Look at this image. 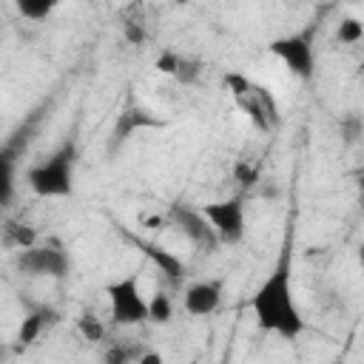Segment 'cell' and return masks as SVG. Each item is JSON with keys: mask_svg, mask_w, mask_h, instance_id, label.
<instances>
[{"mask_svg": "<svg viewBox=\"0 0 364 364\" xmlns=\"http://www.w3.org/2000/svg\"><path fill=\"white\" fill-rule=\"evenodd\" d=\"M250 313L262 333L279 336L284 341H293L304 333L307 321H304V313L296 299L290 253H282L279 262L259 282V287L250 296Z\"/></svg>", "mask_w": 364, "mask_h": 364, "instance_id": "cell-1", "label": "cell"}, {"mask_svg": "<svg viewBox=\"0 0 364 364\" xmlns=\"http://www.w3.org/2000/svg\"><path fill=\"white\" fill-rule=\"evenodd\" d=\"M74 173H77V145L63 142L46 159L28 168L26 185L40 199H63L74 193Z\"/></svg>", "mask_w": 364, "mask_h": 364, "instance_id": "cell-2", "label": "cell"}, {"mask_svg": "<svg viewBox=\"0 0 364 364\" xmlns=\"http://www.w3.org/2000/svg\"><path fill=\"white\" fill-rule=\"evenodd\" d=\"M105 299H108V310H111L114 324L134 327V324L148 321V299L142 296L136 273H128L122 279L108 282L105 284Z\"/></svg>", "mask_w": 364, "mask_h": 364, "instance_id": "cell-3", "label": "cell"}, {"mask_svg": "<svg viewBox=\"0 0 364 364\" xmlns=\"http://www.w3.org/2000/svg\"><path fill=\"white\" fill-rule=\"evenodd\" d=\"M208 228L216 236V245H239L247 233V219H245V205L242 199H219L208 202L199 208Z\"/></svg>", "mask_w": 364, "mask_h": 364, "instance_id": "cell-4", "label": "cell"}, {"mask_svg": "<svg viewBox=\"0 0 364 364\" xmlns=\"http://www.w3.org/2000/svg\"><path fill=\"white\" fill-rule=\"evenodd\" d=\"M17 270L34 279H65L71 273V256L60 245H28L17 253Z\"/></svg>", "mask_w": 364, "mask_h": 364, "instance_id": "cell-5", "label": "cell"}, {"mask_svg": "<svg viewBox=\"0 0 364 364\" xmlns=\"http://www.w3.org/2000/svg\"><path fill=\"white\" fill-rule=\"evenodd\" d=\"M225 85H230L236 102L247 111V117L256 119L259 128H273L279 122V108H276V100L262 88L256 85L253 80L242 77V74H230L225 77Z\"/></svg>", "mask_w": 364, "mask_h": 364, "instance_id": "cell-6", "label": "cell"}, {"mask_svg": "<svg viewBox=\"0 0 364 364\" xmlns=\"http://www.w3.org/2000/svg\"><path fill=\"white\" fill-rule=\"evenodd\" d=\"M267 51L273 57H279L284 63V68L290 74H296L299 80H310L313 77V68H316V54H313V46L307 37L301 34H287V37H276L270 40Z\"/></svg>", "mask_w": 364, "mask_h": 364, "instance_id": "cell-7", "label": "cell"}, {"mask_svg": "<svg viewBox=\"0 0 364 364\" xmlns=\"http://www.w3.org/2000/svg\"><path fill=\"white\" fill-rule=\"evenodd\" d=\"M168 213H171L173 228H176L193 247H213V245H216V236H213V230L208 228V222H205V216H202L199 208L173 202Z\"/></svg>", "mask_w": 364, "mask_h": 364, "instance_id": "cell-8", "label": "cell"}, {"mask_svg": "<svg viewBox=\"0 0 364 364\" xmlns=\"http://www.w3.org/2000/svg\"><path fill=\"white\" fill-rule=\"evenodd\" d=\"M222 279H199L193 284L185 287V296H182V307L188 316H196V318H205V316H213L222 304Z\"/></svg>", "mask_w": 364, "mask_h": 364, "instance_id": "cell-9", "label": "cell"}, {"mask_svg": "<svg viewBox=\"0 0 364 364\" xmlns=\"http://www.w3.org/2000/svg\"><path fill=\"white\" fill-rule=\"evenodd\" d=\"M17 191V151L3 145L0 148V205H9Z\"/></svg>", "mask_w": 364, "mask_h": 364, "instance_id": "cell-10", "label": "cell"}, {"mask_svg": "<svg viewBox=\"0 0 364 364\" xmlns=\"http://www.w3.org/2000/svg\"><path fill=\"white\" fill-rule=\"evenodd\" d=\"M173 318V301L168 293H154L148 299V321L154 324H168Z\"/></svg>", "mask_w": 364, "mask_h": 364, "instance_id": "cell-11", "label": "cell"}, {"mask_svg": "<svg viewBox=\"0 0 364 364\" xmlns=\"http://www.w3.org/2000/svg\"><path fill=\"white\" fill-rule=\"evenodd\" d=\"M145 247V253L162 267V273H168V276H179V273H185V267H182V262L173 256V253H168V250H162V247H154V245H142Z\"/></svg>", "mask_w": 364, "mask_h": 364, "instance_id": "cell-12", "label": "cell"}, {"mask_svg": "<svg viewBox=\"0 0 364 364\" xmlns=\"http://www.w3.org/2000/svg\"><path fill=\"white\" fill-rule=\"evenodd\" d=\"M14 9H17L20 17L37 23V20H46V17L54 11V3H48V0H20Z\"/></svg>", "mask_w": 364, "mask_h": 364, "instance_id": "cell-13", "label": "cell"}, {"mask_svg": "<svg viewBox=\"0 0 364 364\" xmlns=\"http://www.w3.org/2000/svg\"><path fill=\"white\" fill-rule=\"evenodd\" d=\"M338 40L344 43V46H358L361 43V37H364V26H361V20H355V17H344L341 23H338Z\"/></svg>", "mask_w": 364, "mask_h": 364, "instance_id": "cell-14", "label": "cell"}, {"mask_svg": "<svg viewBox=\"0 0 364 364\" xmlns=\"http://www.w3.org/2000/svg\"><path fill=\"white\" fill-rule=\"evenodd\" d=\"M77 330L82 333V338L85 341H100L102 336H105V327L100 324V318H94V316H80V321H77Z\"/></svg>", "mask_w": 364, "mask_h": 364, "instance_id": "cell-15", "label": "cell"}, {"mask_svg": "<svg viewBox=\"0 0 364 364\" xmlns=\"http://www.w3.org/2000/svg\"><path fill=\"white\" fill-rule=\"evenodd\" d=\"M40 324H43V321H40V316H28V318H26V324L20 327V341H23V344H31V338H34V336H37V330H40Z\"/></svg>", "mask_w": 364, "mask_h": 364, "instance_id": "cell-16", "label": "cell"}, {"mask_svg": "<svg viewBox=\"0 0 364 364\" xmlns=\"http://www.w3.org/2000/svg\"><path fill=\"white\" fill-rule=\"evenodd\" d=\"M136 364H165V358H162V353H145Z\"/></svg>", "mask_w": 364, "mask_h": 364, "instance_id": "cell-17", "label": "cell"}]
</instances>
